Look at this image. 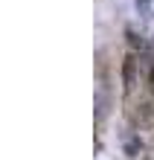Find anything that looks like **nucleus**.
Here are the masks:
<instances>
[{
  "label": "nucleus",
  "mask_w": 154,
  "mask_h": 160,
  "mask_svg": "<svg viewBox=\"0 0 154 160\" xmlns=\"http://www.w3.org/2000/svg\"><path fill=\"white\" fill-rule=\"evenodd\" d=\"M134 67H137V61H134V55H128V58H125V90H134V84H137V82H134Z\"/></svg>",
  "instance_id": "1"
},
{
  "label": "nucleus",
  "mask_w": 154,
  "mask_h": 160,
  "mask_svg": "<svg viewBox=\"0 0 154 160\" xmlns=\"http://www.w3.org/2000/svg\"><path fill=\"white\" fill-rule=\"evenodd\" d=\"M148 160H154V152H151V154H148Z\"/></svg>",
  "instance_id": "3"
},
{
  "label": "nucleus",
  "mask_w": 154,
  "mask_h": 160,
  "mask_svg": "<svg viewBox=\"0 0 154 160\" xmlns=\"http://www.w3.org/2000/svg\"><path fill=\"white\" fill-rule=\"evenodd\" d=\"M148 84H151V93H154V67H151V76H148Z\"/></svg>",
  "instance_id": "2"
}]
</instances>
